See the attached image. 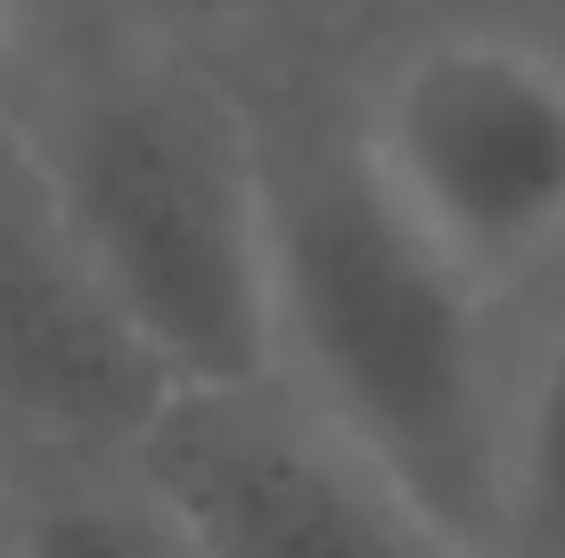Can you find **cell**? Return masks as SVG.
<instances>
[{"mask_svg": "<svg viewBox=\"0 0 565 558\" xmlns=\"http://www.w3.org/2000/svg\"><path fill=\"white\" fill-rule=\"evenodd\" d=\"M270 378L402 485L451 550H492L509 370L476 287L385 198L353 124H263Z\"/></svg>", "mask_w": 565, "mask_h": 558, "instance_id": "6da1fadb", "label": "cell"}, {"mask_svg": "<svg viewBox=\"0 0 565 558\" xmlns=\"http://www.w3.org/2000/svg\"><path fill=\"white\" fill-rule=\"evenodd\" d=\"M25 83H33V9L25 0H0V131L25 107Z\"/></svg>", "mask_w": 565, "mask_h": 558, "instance_id": "9c48e42d", "label": "cell"}, {"mask_svg": "<svg viewBox=\"0 0 565 558\" xmlns=\"http://www.w3.org/2000/svg\"><path fill=\"white\" fill-rule=\"evenodd\" d=\"M107 9L115 25H140L156 42H181V50H205V42H238V33H279L311 17L320 0H90Z\"/></svg>", "mask_w": 565, "mask_h": 558, "instance_id": "ba28073f", "label": "cell"}, {"mask_svg": "<svg viewBox=\"0 0 565 558\" xmlns=\"http://www.w3.org/2000/svg\"><path fill=\"white\" fill-rule=\"evenodd\" d=\"M172 378L83 263L17 124L0 131V460L131 452Z\"/></svg>", "mask_w": 565, "mask_h": 558, "instance_id": "5b68a950", "label": "cell"}, {"mask_svg": "<svg viewBox=\"0 0 565 558\" xmlns=\"http://www.w3.org/2000/svg\"><path fill=\"white\" fill-rule=\"evenodd\" d=\"M17 140L172 387L270 370L263 124L198 66V50L115 17L90 42L50 50L33 17Z\"/></svg>", "mask_w": 565, "mask_h": 558, "instance_id": "7a4b0ae2", "label": "cell"}, {"mask_svg": "<svg viewBox=\"0 0 565 558\" xmlns=\"http://www.w3.org/2000/svg\"><path fill=\"white\" fill-rule=\"evenodd\" d=\"M131 460L205 558H467L270 370L172 387Z\"/></svg>", "mask_w": 565, "mask_h": 558, "instance_id": "277c9868", "label": "cell"}, {"mask_svg": "<svg viewBox=\"0 0 565 558\" xmlns=\"http://www.w3.org/2000/svg\"><path fill=\"white\" fill-rule=\"evenodd\" d=\"M353 140L476 287L509 296L565 255V50L492 25L418 33L369 83Z\"/></svg>", "mask_w": 565, "mask_h": 558, "instance_id": "3957f363", "label": "cell"}, {"mask_svg": "<svg viewBox=\"0 0 565 558\" xmlns=\"http://www.w3.org/2000/svg\"><path fill=\"white\" fill-rule=\"evenodd\" d=\"M483 558H565V320L509 370Z\"/></svg>", "mask_w": 565, "mask_h": 558, "instance_id": "52a82bcc", "label": "cell"}, {"mask_svg": "<svg viewBox=\"0 0 565 558\" xmlns=\"http://www.w3.org/2000/svg\"><path fill=\"white\" fill-rule=\"evenodd\" d=\"M0 558H9V460H0Z\"/></svg>", "mask_w": 565, "mask_h": 558, "instance_id": "30bf717a", "label": "cell"}, {"mask_svg": "<svg viewBox=\"0 0 565 558\" xmlns=\"http://www.w3.org/2000/svg\"><path fill=\"white\" fill-rule=\"evenodd\" d=\"M9 558H205L131 452L9 468Z\"/></svg>", "mask_w": 565, "mask_h": 558, "instance_id": "8992f818", "label": "cell"}]
</instances>
